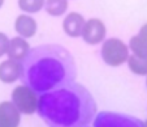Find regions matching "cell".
<instances>
[{
	"label": "cell",
	"mask_w": 147,
	"mask_h": 127,
	"mask_svg": "<svg viewBox=\"0 0 147 127\" xmlns=\"http://www.w3.org/2000/svg\"><path fill=\"white\" fill-rule=\"evenodd\" d=\"M21 66L20 80L36 94L67 87L77 79L74 58L67 48L59 45L30 48Z\"/></svg>",
	"instance_id": "obj_1"
},
{
	"label": "cell",
	"mask_w": 147,
	"mask_h": 127,
	"mask_svg": "<svg viewBox=\"0 0 147 127\" xmlns=\"http://www.w3.org/2000/svg\"><path fill=\"white\" fill-rule=\"evenodd\" d=\"M36 111L48 127H86L98 107L90 90L74 81L40 94Z\"/></svg>",
	"instance_id": "obj_2"
},
{
	"label": "cell",
	"mask_w": 147,
	"mask_h": 127,
	"mask_svg": "<svg viewBox=\"0 0 147 127\" xmlns=\"http://www.w3.org/2000/svg\"><path fill=\"white\" fill-rule=\"evenodd\" d=\"M129 46L120 38H108L102 43V59L109 67H120L128 62L130 55Z\"/></svg>",
	"instance_id": "obj_3"
},
{
	"label": "cell",
	"mask_w": 147,
	"mask_h": 127,
	"mask_svg": "<svg viewBox=\"0 0 147 127\" xmlns=\"http://www.w3.org/2000/svg\"><path fill=\"white\" fill-rule=\"evenodd\" d=\"M12 102L21 114L31 115L38 107V96L30 87L22 84L17 85L12 92Z\"/></svg>",
	"instance_id": "obj_4"
},
{
	"label": "cell",
	"mask_w": 147,
	"mask_h": 127,
	"mask_svg": "<svg viewBox=\"0 0 147 127\" xmlns=\"http://www.w3.org/2000/svg\"><path fill=\"white\" fill-rule=\"evenodd\" d=\"M92 121L94 127H143V122L139 119L115 111L96 113Z\"/></svg>",
	"instance_id": "obj_5"
},
{
	"label": "cell",
	"mask_w": 147,
	"mask_h": 127,
	"mask_svg": "<svg viewBox=\"0 0 147 127\" xmlns=\"http://www.w3.org/2000/svg\"><path fill=\"white\" fill-rule=\"evenodd\" d=\"M107 28L100 18H89L82 30V40L87 45H99L106 40Z\"/></svg>",
	"instance_id": "obj_6"
},
{
	"label": "cell",
	"mask_w": 147,
	"mask_h": 127,
	"mask_svg": "<svg viewBox=\"0 0 147 127\" xmlns=\"http://www.w3.org/2000/svg\"><path fill=\"white\" fill-rule=\"evenodd\" d=\"M21 113L12 101L0 102V127H18Z\"/></svg>",
	"instance_id": "obj_7"
},
{
	"label": "cell",
	"mask_w": 147,
	"mask_h": 127,
	"mask_svg": "<svg viewBox=\"0 0 147 127\" xmlns=\"http://www.w3.org/2000/svg\"><path fill=\"white\" fill-rule=\"evenodd\" d=\"M21 71H22L21 62L8 58L0 63V81L4 84H13L20 79Z\"/></svg>",
	"instance_id": "obj_8"
},
{
	"label": "cell",
	"mask_w": 147,
	"mask_h": 127,
	"mask_svg": "<svg viewBox=\"0 0 147 127\" xmlns=\"http://www.w3.org/2000/svg\"><path fill=\"white\" fill-rule=\"evenodd\" d=\"M85 18L81 13L78 12H70L65 16L64 21H63V29H64L65 34L72 38H78L82 36V30L85 26Z\"/></svg>",
	"instance_id": "obj_9"
},
{
	"label": "cell",
	"mask_w": 147,
	"mask_h": 127,
	"mask_svg": "<svg viewBox=\"0 0 147 127\" xmlns=\"http://www.w3.org/2000/svg\"><path fill=\"white\" fill-rule=\"evenodd\" d=\"M14 30L17 31L20 37L28 40V38H31L35 36L36 30H38V25H36V21L31 16L20 14L14 21Z\"/></svg>",
	"instance_id": "obj_10"
},
{
	"label": "cell",
	"mask_w": 147,
	"mask_h": 127,
	"mask_svg": "<svg viewBox=\"0 0 147 127\" xmlns=\"http://www.w3.org/2000/svg\"><path fill=\"white\" fill-rule=\"evenodd\" d=\"M29 51H30V45H29V42L25 38L18 36V37H14L12 40H9L8 51H7V55H8L9 59L22 62Z\"/></svg>",
	"instance_id": "obj_11"
},
{
	"label": "cell",
	"mask_w": 147,
	"mask_h": 127,
	"mask_svg": "<svg viewBox=\"0 0 147 127\" xmlns=\"http://www.w3.org/2000/svg\"><path fill=\"white\" fill-rule=\"evenodd\" d=\"M129 50H131V53L134 55H138V57H146L147 55V23L142 25L137 36H133L130 38Z\"/></svg>",
	"instance_id": "obj_12"
},
{
	"label": "cell",
	"mask_w": 147,
	"mask_h": 127,
	"mask_svg": "<svg viewBox=\"0 0 147 127\" xmlns=\"http://www.w3.org/2000/svg\"><path fill=\"white\" fill-rule=\"evenodd\" d=\"M129 70L134 75L138 76H147V55L146 57H138V55H129L128 58Z\"/></svg>",
	"instance_id": "obj_13"
},
{
	"label": "cell",
	"mask_w": 147,
	"mask_h": 127,
	"mask_svg": "<svg viewBox=\"0 0 147 127\" xmlns=\"http://www.w3.org/2000/svg\"><path fill=\"white\" fill-rule=\"evenodd\" d=\"M45 8L48 14L53 17H60L67 12L68 0H46Z\"/></svg>",
	"instance_id": "obj_14"
},
{
	"label": "cell",
	"mask_w": 147,
	"mask_h": 127,
	"mask_svg": "<svg viewBox=\"0 0 147 127\" xmlns=\"http://www.w3.org/2000/svg\"><path fill=\"white\" fill-rule=\"evenodd\" d=\"M46 0H18V8L25 13H36L45 7Z\"/></svg>",
	"instance_id": "obj_15"
},
{
	"label": "cell",
	"mask_w": 147,
	"mask_h": 127,
	"mask_svg": "<svg viewBox=\"0 0 147 127\" xmlns=\"http://www.w3.org/2000/svg\"><path fill=\"white\" fill-rule=\"evenodd\" d=\"M8 45H9V38L7 37V34L0 31V58L7 54V51H8Z\"/></svg>",
	"instance_id": "obj_16"
},
{
	"label": "cell",
	"mask_w": 147,
	"mask_h": 127,
	"mask_svg": "<svg viewBox=\"0 0 147 127\" xmlns=\"http://www.w3.org/2000/svg\"><path fill=\"white\" fill-rule=\"evenodd\" d=\"M4 5V0H0V8Z\"/></svg>",
	"instance_id": "obj_17"
},
{
	"label": "cell",
	"mask_w": 147,
	"mask_h": 127,
	"mask_svg": "<svg viewBox=\"0 0 147 127\" xmlns=\"http://www.w3.org/2000/svg\"><path fill=\"white\" fill-rule=\"evenodd\" d=\"M143 127H147V121H146V122H143Z\"/></svg>",
	"instance_id": "obj_18"
},
{
	"label": "cell",
	"mask_w": 147,
	"mask_h": 127,
	"mask_svg": "<svg viewBox=\"0 0 147 127\" xmlns=\"http://www.w3.org/2000/svg\"><path fill=\"white\" fill-rule=\"evenodd\" d=\"M146 85H147V80H146Z\"/></svg>",
	"instance_id": "obj_19"
}]
</instances>
